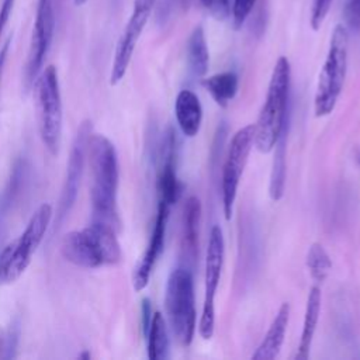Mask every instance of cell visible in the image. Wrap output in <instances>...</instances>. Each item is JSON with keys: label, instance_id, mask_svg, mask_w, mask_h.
<instances>
[{"label": "cell", "instance_id": "cell-11", "mask_svg": "<svg viewBox=\"0 0 360 360\" xmlns=\"http://www.w3.org/2000/svg\"><path fill=\"white\" fill-rule=\"evenodd\" d=\"M55 28V14L52 0H38L37 15L32 28L27 63H25V86L30 87L42 70L46 53L49 51Z\"/></svg>", "mask_w": 360, "mask_h": 360}, {"label": "cell", "instance_id": "cell-18", "mask_svg": "<svg viewBox=\"0 0 360 360\" xmlns=\"http://www.w3.org/2000/svg\"><path fill=\"white\" fill-rule=\"evenodd\" d=\"M148 357L150 360H165L169 357V330L163 315L156 311L152 314L148 330Z\"/></svg>", "mask_w": 360, "mask_h": 360}, {"label": "cell", "instance_id": "cell-24", "mask_svg": "<svg viewBox=\"0 0 360 360\" xmlns=\"http://www.w3.org/2000/svg\"><path fill=\"white\" fill-rule=\"evenodd\" d=\"M256 0H233L232 3V22L235 30H239L249 14L252 13Z\"/></svg>", "mask_w": 360, "mask_h": 360}, {"label": "cell", "instance_id": "cell-3", "mask_svg": "<svg viewBox=\"0 0 360 360\" xmlns=\"http://www.w3.org/2000/svg\"><path fill=\"white\" fill-rule=\"evenodd\" d=\"M291 68L285 56H280L273 68L267 94L255 124V146L262 153L273 150L287 124Z\"/></svg>", "mask_w": 360, "mask_h": 360}, {"label": "cell", "instance_id": "cell-29", "mask_svg": "<svg viewBox=\"0 0 360 360\" xmlns=\"http://www.w3.org/2000/svg\"><path fill=\"white\" fill-rule=\"evenodd\" d=\"M10 42H11V38H7V39H6V42L3 44V46L0 48V82H1V75H3V69H4L6 58H7V53H8Z\"/></svg>", "mask_w": 360, "mask_h": 360}, {"label": "cell", "instance_id": "cell-8", "mask_svg": "<svg viewBox=\"0 0 360 360\" xmlns=\"http://www.w3.org/2000/svg\"><path fill=\"white\" fill-rule=\"evenodd\" d=\"M253 146H255V124H249L238 129L228 145L225 162L222 166V179H221L222 210L226 219H231L232 217L239 181Z\"/></svg>", "mask_w": 360, "mask_h": 360}, {"label": "cell", "instance_id": "cell-17", "mask_svg": "<svg viewBox=\"0 0 360 360\" xmlns=\"http://www.w3.org/2000/svg\"><path fill=\"white\" fill-rule=\"evenodd\" d=\"M201 218V202L195 195H190L183 207L181 248L190 260L195 259L198 250V225Z\"/></svg>", "mask_w": 360, "mask_h": 360}, {"label": "cell", "instance_id": "cell-30", "mask_svg": "<svg viewBox=\"0 0 360 360\" xmlns=\"http://www.w3.org/2000/svg\"><path fill=\"white\" fill-rule=\"evenodd\" d=\"M200 3H201L205 8L212 10V8H214V4H215V0H200Z\"/></svg>", "mask_w": 360, "mask_h": 360}, {"label": "cell", "instance_id": "cell-22", "mask_svg": "<svg viewBox=\"0 0 360 360\" xmlns=\"http://www.w3.org/2000/svg\"><path fill=\"white\" fill-rule=\"evenodd\" d=\"M307 267L311 274V277L316 283L325 281L329 271L332 270V262L325 250V248L321 243H312L307 253Z\"/></svg>", "mask_w": 360, "mask_h": 360}, {"label": "cell", "instance_id": "cell-23", "mask_svg": "<svg viewBox=\"0 0 360 360\" xmlns=\"http://www.w3.org/2000/svg\"><path fill=\"white\" fill-rule=\"evenodd\" d=\"M343 18L347 30L360 32V0H345Z\"/></svg>", "mask_w": 360, "mask_h": 360}, {"label": "cell", "instance_id": "cell-7", "mask_svg": "<svg viewBox=\"0 0 360 360\" xmlns=\"http://www.w3.org/2000/svg\"><path fill=\"white\" fill-rule=\"evenodd\" d=\"M167 321L176 340L188 346L195 332V300L191 271L177 266L169 274L165 292Z\"/></svg>", "mask_w": 360, "mask_h": 360}, {"label": "cell", "instance_id": "cell-2", "mask_svg": "<svg viewBox=\"0 0 360 360\" xmlns=\"http://www.w3.org/2000/svg\"><path fill=\"white\" fill-rule=\"evenodd\" d=\"M115 233L114 228L91 221L89 226L63 236L60 253L65 260L83 269L117 264L121 262L122 250Z\"/></svg>", "mask_w": 360, "mask_h": 360}, {"label": "cell", "instance_id": "cell-5", "mask_svg": "<svg viewBox=\"0 0 360 360\" xmlns=\"http://www.w3.org/2000/svg\"><path fill=\"white\" fill-rule=\"evenodd\" d=\"M35 112L39 138L46 150L56 156L62 138V96L56 68L49 65L38 75L34 82Z\"/></svg>", "mask_w": 360, "mask_h": 360}, {"label": "cell", "instance_id": "cell-6", "mask_svg": "<svg viewBox=\"0 0 360 360\" xmlns=\"http://www.w3.org/2000/svg\"><path fill=\"white\" fill-rule=\"evenodd\" d=\"M347 28L338 24L332 32L329 49L316 83L314 98V111L316 117L329 115L336 107L347 72Z\"/></svg>", "mask_w": 360, "mask_h": 360}, {"label": "cell", "instance_id": "cell-13", "mask_svg": "<svg viewBox=\"0 0 360 360\" xmlns=\"http://www.w3.org/2000/svg\"><path fill=\"white\" fill-rule=\"evenodd\" d=\"M169 211H170V205L159 201L158 212H156V218H155V224H153V229H152L148 246L132 274V285L135 291H142L148 285L153 267L163 252Z\"/></svg>", "mask_w": 360, "mask_h": 360}, {"label": "cell", "instance_id": "cell-21", "mask_svg": "<svg viewBox=\"0 0 360 360\" xmlns=\"http://www.w3.org/2000/svg\"><path fill=\"white\" fill-rule=\"evenodd\" d=\"M285 136H287V127L283 129L278 141L274 145V159H273V166H271V173H270V183H269V194L273 201H278L285 188Z\"/></svg>", "mask_w": 360, "mask_h": 360}, {"label": "cell", "instance_id": "cell-28", "mask_svg": "<svg viewBox=\"0 0 360 360\" xmlns=\"http://www.w3.org/2000/svg\"><path fill=\"white\" fill-rule=\"evenodd\" d=\"M212 11L215 13V15H218V18H225L231 13L229 0H215Z\"/></svg>", "mask_w": 360, "mask_h": 360}, {"label": "cell", "instance_id": "cell-14", "mask_svg": "<svg viewBox=\"0 0 360 360\" xmlns=\"http://www.w3.org/2000/svg\"><path fill=\"white\" fill-rule=\"evenodd\" d=\"M290 321V304L283 302L273 318L264 338L252 354L255 360H273L278 356Z\"/></svg>", "mask_w": 360, "mask_h": 360}, {"label": "cell", "instance_id": "cell-12", "mask_svg": "<svg viewBox=\"0 0 360 360\" xmlns=\"http://www.w3.org/2000/svg\"><path fill=\"white\" fill-rule=\"evenodd\" d=\"M90 136H91V122L84 121L80 124L77 134L75 136V141L72 143L70 156L66 167V177H65V183H63V188L59 200V210H58L59 221L63 219V217L69 212L70 207L76 200L83 167H84V160L87 156Z\"/></svg>", "mask_w": 360, "mask_h": 360}, {"label": "cell", "instance_id": "cell-20", "mask_svg": "<svg viewBox=\"0 0 360 360\" xmlns=\"http://www.w3.org/2000/svg\"><path fill=\"white\" fill-rule=\"evenodd\" d=\"M202 86L218 105L226 107L229 101L236 96L239 79L233 72H222L205 77L202 80Z\"/></svg>", "mask_w": 360, "mask_h": 360}, {"label": "cell", "instance_id": "cell-26", "mask_svg": "<svg viewBox=\"0 0 360 360\" xmlns=\"http://www.w3.org/2000/svg\"><path fill=\"white\" fill-rule=\"evenodd\" d=\"M14 335L13 333H6L0 328V359H8L13 357L11 349H14Z\"/></svg>", "mask_w": 360, "mask_h": 360}, {"label": "cell", "instance_id": "cell-31", "mask_svg": "<svg viewBox=\"0 0 360 360\" xmlns=\"http://www.w3.org/2000/svg\"><path fill=\"white\" fill-rule=\"evenodd\" d=\"M180 3H181V6H183V8H188L190 7V4H191V0H180Z\"/></svg>", "mask_w": 360, "mask_h": 360}, {"label": "cell", "instance_id": "cell-32", "mask_svg": "<svg viewBox=\"0 0 360 360\" xmlns=\"http://www.w3.org/2000/svg\"><path fill=\"white\" fill-rule=\"evenodd\" d=\"M87 0H75V4L76 6H82V4H84Z\"/></svg>", "mask_w": 360, "mask_h": 360}, {"label": "cell", "instance_id": "cell-9", "mask_svg": "<svg viewBox=\"0 0 360 360\" xmlns=\"http://www.w3.org/2000/svg\"><path fill=\"white\" fill-rule=\"evenodd\" d=\"M224 264V236L222 231L218 225L211 228L208 246L205 253V294H204V305L198 325V333L202 339L208 340L214 335V323H215V309L214 300L215 292L219 284L221 271Z\"/></svg>", "mask_w": 360, "mask_h": 360}, {"label": "cell", "instance_id": "cell-19", "mask_svg": "<svg viewBox=\"0 0 360 360\" xmlns=\"http://www.w3.org/2000/svg\"><path fill=\"white\" fill-rule=\"evenodd\" d=\"M187 62L191 73L197 77H202L208 70L210 53L201 25L194 27L187 41Z\"/></svg>", "mask_w": 360, "mask_h": 360}, {"label": "cell", "instance_id": "cell-4", "mask_svg": "<svg viewBox=\"0 0 360 360\" xmlns=\"http://www.w3.org/2000/svg\"><path fill=\"white\" fill-rule=\"evenodd\" d=\"M52 215L51 204H41L30 218L22 233L4 246L0 253V285L14 283L27 270L49 228Z\"/></svg>", "mask_w": 360, "mask_h": 360}, {"label": "cell", "instance_id": "cell-10", "mask_svg": "<svg viewBox=\"0 0 360 360\" xmlns=\"http://www.w3.org/2000/svg\"><path fill=\"white\" fill-rule=\"evenodd\" d=\"M156 0H134V8L131 13V17L118 39L112 66H111V75H110V83L115 86L122 80L125 76L128 66L131 63L135 46L138 44V39L149 20V15L155 7Z\"/></svg>", "mask_w": 360, "mask_h": 360}, {"label": "cell", "instance_id": "cell-27", "mask_svg": "<svg viewBox=\"0 0 360 360\" xmlns=\"http://www.w3.org/2000/svg\"><path fill=\"white\" fill-rule=\"evenodd\" d=\"M13 6H14V0H3V4L0 7V38L4 32L7 22H8V18L11 15Z\"/></svg>", "mask_w": 360, "mask_h": 360}, {"label": "cell", "instance_id": "cell-16", "mask_svg": "<svg viewBox=\"0 0 360 360\" xmlns=\"http://www.w3.org/2000/svg\"><path fill=\"white\" fill-rule=\"evenodd\" d=\"M174 114L183 135L193 138L198 134L202 121V107L195 93L181 90L174 101Z\"/></svg>", "mask_w": 360, "mask_h": 360}, {"label": "cell", "instance_id": "cell-25", "mask_svg": "<svg viewBox=\"0 0 360 360\" xmlns=\"http://www.w3.org/2000/svg\"><path fill=\"white\" fill-rule=\"evenodd\" d=\"M332 0H312V8H311V27L312 30H319L323 24L329 8H330Z\"/></svg>", "mask_w": 360, "mask_h": 360}, {"label": "cell", "instance_id": "cell-15", "mask_svg": "<svg viewBox=\"0 0 360 360\" xmlns=\"http://www.w3.org/2000/svg\"><path fill=\"white\" fill-rule=\"evenodd\" d=\"M321 304H322L321 288L314 285V287H311V290L308 292V297H307L302 330H301L300 342H298V346H297V352L294 354L295 360H307L309 357L314 335H315L316 325H318V321H319Z\"/></svg>", "mask_w": 360, "mask_h": 360}, {"label": "cell", "instance_id": "cell-1", "mask_svg": "<svg viewBox=\"0 0 360 360\" xmlns=\"http://www.w3.org/2000/svg\"><path fill=\"white\" fill-rule=\"evenodd\" d=\"M87 158L90 165L91 219L114 228L120 226L117 210L118 156L114 143L104 135L91 134Z\"/></svg>", "mask_w": 360, "mask_h": 360}]
</instances>
